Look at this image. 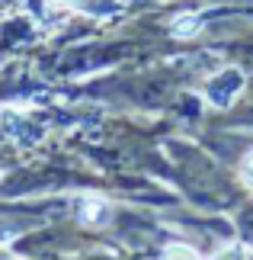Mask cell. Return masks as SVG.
Returning a JSON list of instances; mask_svg holds the SVG:
<instances>
[{
	"label": "cell",
	"mask_w": 253,
	"mask_h": 260,
	"mask_svg": "<svg viewBox=\"0 0 253 260\" xmlns=\"http://www.w3.org/2000/svg\"><path fill=\"white\" fill-rule=\"evenodd\" d=\"M199 26H202V19L189 13V16H179L176 23H173V32H176V36H192V32L199 29Z\"/></svg>",
	"instance_id": "cell-2"
},
{
	"label": "cell",
	"mask_w": 253,
	"mask_h": 260,
	"mask_svg": "<svg viewBox=\"0 0 253 260\" xmlns=\"http://www.w3.org/2000/svg\"><path fill=\"white\" fill-rule=\"evenodd\" d=\"M240 87H244V74H240V71H225V74L211 77L205 93H208V100H211L215 106H228Z\"/></svg>",
	"instance_id": "cell-1"
},
{
	"label": "cell",
	"mask_w": 253,
	"mask_h": 260,
	"mask_svg": "<svg viewBox=\"0 0 253 260\" xmlns=\"http://www.w3.org/2000/svg\"><path fill=\"white\" fill-rule=\"evenodd\" d=\"M244 177H247V183L253 186V154H247V161H244Z\"/></svg>",
	"instance_id": "cell-3"
}]
</instances>
